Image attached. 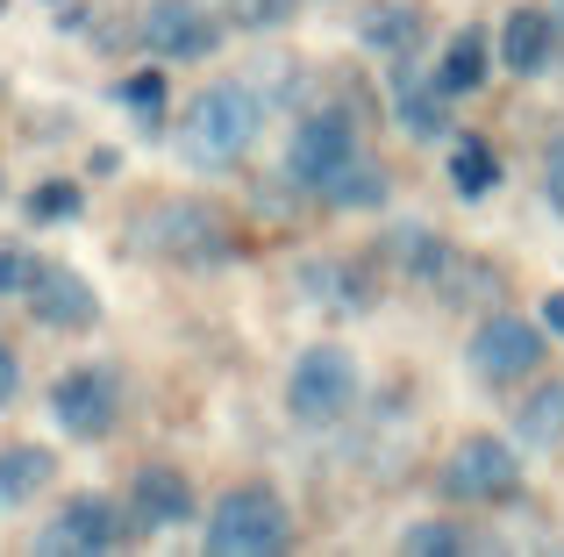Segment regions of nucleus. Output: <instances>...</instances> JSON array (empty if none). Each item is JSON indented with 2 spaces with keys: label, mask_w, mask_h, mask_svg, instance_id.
<instances>
[{
  "label": "nucleus",
  "mask_w": 564,
  "mask_h": 557,
  "mask_svg": "<svg viewBox=\"0 0 564 557\" xmlns=\"http://www.w3.org/2000/svg\"><path fill=\"white\" fill-rule=\"evenodd\" d=\"M293 536V515L272 487H229L207 515V550L215 557H264Z\"/></svg>",
  "instance_id": "2"
},
{
  "label": "nucleus",
  "mask_w": 564,
  "mask_h": 557,
  "mask_svg": "<svg viewBox=\"0 0 564 557\" xmlns=\"http://www.w3.org/2000/svg\"><path fill=\"white\" fill-rule=\"evenodd\" d=\"M557 8H564V0H557Z\"/></svg>",
  "instance_id": "31"
},
{
  "label": "nucleus",
  "mask_w": 564,
  "mask_h": 557,
  "mask_svg": "<svg viewBox=\"0 0 564 557\" xmlns=\"http://www.w3.org/2000/svg\"><path fill=\"white\" fill-rule=\"evenodd\" d=\"M514 487H522V458L500 436H465L451 450V465H443V493L451 501H508Z\"/></svg>",
  "instance_id": "5"
},
{
  "label": "nucleus",
  "mask_w": 564,
  "mask_h": 557,
  "mask_svg": "<svg viewBox=\"0 0 564 557\" xmlns=\"http://www.w3.org/2000/svg\"><path fill=\"white\" fill-rule=\"evenodd\" d=\"M51 450L43 444H14V450H0V507H22V501H36L43 487H51Z\"/></svg>",
  "instance_id": "15"
},
{
  "label": "nucleus",
  "mask_w": 564,
  "mask_h": 557,
  "mask_svg": "<svg viewBox=\"0 0 564 557\" xmlns=\"http://www.w3.org/2000/svg\"><path fill=\"white\" fill-rule=\"evenodd\" d=\"M293 8L301 0H229L236 29H279V22H293Z\"/></svg>",
  "instance_id": "23"
},
{
  "label": "nucleus",
  "mask_w": 564,
  "mask_h": 557,
  "mask_svg": "<svg viewBox=\"0 0 564 557\" xmlns=\"http://www.w3.org/2000/svg\"><path fill=\"white\" fill-rule=\"evenodd\" d=\"M158 94H165V86H158V72H143V79H129V100H137L143 114H158Z\"/></svg>",
  "instance_id": "27"
},
{
  "label": "nucleus",
  "mask_w": 564,
  "mask_h": 557,
  "mask_svg": "<svg viewBox=\"0 0 564 557\" xmlns=\"http://www.w3.org/2000/svg\"><path fill=\"white\" fill-rule=\"evenodd\" d=\"M143 43H151L158 57H172V65H186V57L215 51L221 29L200 0H151V8H143Z\"/></svg>",
  "instance_id": "8"
},
{
  "label": "nucleus",
  "mask_w": 564,
  "mask_h": 557,
  "mask_svg": "<svg viewBox=\"0 0 564 557\" xmlns=\"http://www.w3.org/2000/svg\"><path fill=\"white\" fill-rule=\"evenodd\" d=\"M358 157V129H350V114H336V108H322V114H307L301 129H293V151H286V172H293V186H329L336 172Z\"/></svg>",
  "instance_id": "7"
},
{
  "label": "nucleus",
  "mask_w": 564,
  "mask_h": 557,
  "mask_svg": "<svg viewBox=\"0 0 564 557\" xmlns=\"http://www.w3.org/2000/svg\"><path fill=\"white\" fill-rule=\"evenodd\" d=\"M543 329L564 336V293H543Z\"/></svg>",
  "instance_id": "29"
},
{
  "label": "nucleus",
  "mask_w": 564,
  "mask_h": 557,
  "mask_svg": "<svg viewBox=\"0 0 564 557\" xmlns=\"http://www.w3.org/2000/svg\"><path fill=\"white\" fill-rule=\"evenodd\" d=\"M494 179H500L494 143H486V136H457V143H451V186H457L465 200H479V194H494Z\"/></svg>",
  "instance_id": "17"
},
{
  "label": "nucleus",
  "mask_w": 564,
  "mask_h": 557,
  "mask_svg": "<svg viewBox=\"0 0 564 557\" xmlns=\"http://www.w3.org/2000/svg\"><path fill=\"white\" fill-rule=\"evenodd\" d=\"M14 386H22V364H14V358H8V343H0V407L14 401Z\"/></svg>",
  "instance_id": "28"
},
{
  "label": "nucleus",
  "mask_w": 564,
  "mask_h": 557,
  "mask_svg": "<svg viewBox=\"0 0 564 557\" xmlns=\"http://www.w3.org/2000/svg\"><path fill=\"white\" fill-rule=\"evenodd\" d=\"M51 415L65 436H79V444H100V436L122 422V379L108 372V364H79V372H65L51 386Z\"/></svg>",
  "instance_id": "4"
},
{
  "label": "nucleus",
  "mask_w": 564,
  "mask_h": 557,
  "mask_svg": "<svg viewBox=\"0 0 564 557\" xmlns=\"http://www.w3.org/2000/svg\"><path fill=\"white\" fill-rule=\"evenodd\" d=\"M414 36H422V14L400 8V0H379V8L365 14V43H372V51L408 57V43H414Z\"/></svg>",
  "instance_id": "20"
},
{
  "label": "nucleus",
  "mask_w": 564,
  "mask_h": 557,
  "mask_svg": "<svg viewBox=\"0 0 564 557\" xmlns=\"http://www.w3.org/2000/svg\"><path fill=\"white\" fill-rule=\"evenodd\" d=\"M29 278H36V258L0 251V293H29Z\"/></svg>",
  "instance_id": "26"
},
{
  "label": "nucleus",
  "mask_w": 564,
  "mask_h": 557,
  "mask_svg": "<svg viewBox=\"0 0 564 557\" xmlns=\"http://www.w3.org/2000/svg\"><path fill=\"white\" fill-rule=\"evenodd\" d=\"M0 8H8V0H0Z\"/></svg>",
  "instance_id": "30"
},
{
  "label": "nucleus",
  "mask_w": 564,
  "mask_h": 557,
  "mask_svg": "<svg viewBox=\"0 0 564 557\" xmlns=\"http://www.w3.org/2000/svg\"><path fill=\"white\" fill-rule=\"evenodd\" d=\"M350 401H358V364H350V350L315 343V350L293 358V379H286L293 422H336V415H350Z\"/></svg>",
  "instance_id": "3"
},
{
  "label": "nucleus",
  "mask_w": 564,
  "mask_h": 557,
  "mask_svg": "<svg viewBox=\"0 0 564 557\" xmlns=\"http://www.w3.org/2000/svg\"><path fill=\"white\" fill-rule=\"evenodd\" d=\"M258 122H264L258 94H250V86H236V79H215L207 94H193V108L180 114V151H186V165H200V172L236 165V157L258 143Z\"/></svg>",
  "instance_id": "1"
},
{
  "label": "nucleus",
  "mask_w": 564,
  "mask_h": 557,
  "mask_svg": "<svg viewBox=\"0 0 564 557\" xmlns=\"http://www.w3.org/2000/svg\"><path fill=\"white\" fill-rule=\"evenodd\" d=\"M322 200H336V208H379V200H386V172L350 157V165L336 172L329 186H322Z\"/></svg>",
  "instance_id": "21"
},
{
  "label": "nucleus",
  "mask_w": 564,
  "mask_h": 557,
  "mask_svg": "<svg viewBox=\"0 0 564 557\" xmlns=\"http://www.w3.org/2000/svg\"><path fill=\"white\" fill-rule=\"evenodd\" d=\"M115 544H122V507L100 493H72L65 515L36 536V550H115Z\"/></svg>",
  "instance_id": "11"
},
{
  "label": "nucleus",
  "mask_w": 564,
  "mask_h": 557,
  "mask_svg": "<svg viewBox=\"0 0 564 557\" xmlns=\"http://www.w3.org/2000/svg\"><path fill=\"white\" fill-rule=\"evenodd\" d=\"M551 43H557V22L543 8H514L508 22H500V65L522 72V79H536V72H551Z\"/></svg>",
  "instance_id": "12"
},
{
  "label": "nucleus",
  "mask_w": 564,
  "mask_h": 557,
  "mask_svg": "<svg viewBox=\"0 0 564 557\" xmlns=\"http://www.w3.org/2000/svg\"><path fill=\"white\" fill-rule=\"evenodd\" d=\"M486 72H494V57H486V36H479V29H457L451 51H443L436 86H443V94H479Z\"/></svg>",
  "instance_id": "16"
},
{
  "label": "nucleus",
  "mask_w": 564,
  "mask_h": 557,
  "mask_svg": "<svg viewBox=\"0 0 564 557\" xmlns=\"http://www.w3.org/2000/svg\"><path fill=\"white\" fill-rule=\"evenodd\" d=\"M129 522L137 529H180L193 522V487L180 465H137V479H129Z\"/></svg>",
  "instance_id": "10"
},
{
  "label": "nucleus",
  "mask_w": 564,
  "mask_h": 557,
  "mask_svg": "<svg viewBox=\"0 0 564 557\" xmlns=\"http://www.w3.org/2000/svg\"><path fill=\"white\" fill-rule=\"evenodd\" d=\"M393 265L414 272V278H443V265H451V243L436 237V229H393Z\"/></svg>",
  "instance_id": "19"
},
{
  "label": "nucleus",
  "mask_w": 564,
  "mask_h": 557,
  "mask_svg": "<svg viewBox=\"0 0 564 557\" xmlns=\"http://www.w3.org/2000/svg\"><path fill=\"white\" fill-rule=\"evenodd\" d=\"M29 215H36V222H57V215H79V186H36V194H29Z\"/></svg>",
  "instance_id": "24"
},
{
  "label": "nucleus",
  "mask_w": 564,
  "mask_h": 557,
  "mask_svg": "<svg viewBox=\"0 0 564 557\" xmlns=\"http://www.w3.org/2000/svg\"><path fill=\"white\" fill-rule=\"evenodd\" d=\"M543 194H551V208L564 215V129L551 136V151H543Z\"/></svg>",
  "instance_id": "25"
},
{
  "label": "nucleus",
  "mask_w": 564,
  "mask_h": 557,
  "mask_svg": "<svg viewBox=\"0 0 564 557\" xmlns=\"http://www.w3.org/2000/svg\"><path fill=\"white\" fill-rule=\"evenodd\" d=\"M514 436H522L529 450H551L557 436H564V386H543V393H529V401L514 407Z\"/></svg>",
  "instance_id": "18"
},
{
  "label": "nucleus",
  "mask_w": 564,
  "mask_h": 557,
  "mask_svg": "<svg viewBox=\"0 0 564 557\" xmlns=\"http://www.w3.org/2000/svg\"><path fill=\"white\" fill-rule=\"evenodd\" d=\"M400 550L408 557H451V550H465V529H457V522H414V529L400 536Z\"/></svg>",
  "instance_id": "22"
},
{
  "label": "nucleus",
  "mask_w": 564,
  "mask_h": 557,
  "mask_svg": "<svg viewBox=\"0 0 564 557\" xmlns=\"http://www.w3.org/2000/svg\"><path fill=\"white\" fill-rule=\"evenodd\" d=\"M158 229H165V251L200 258V265L229 251V243H221V237H229V229H221V215L200 208V200H180V208H165V215H158Z\"/></svg>",
  "instance_id": "14"
},
{
  "label": "nucleus",
  "mask_w": 564,
  "mask_h": 557,
  "mask_svg": "<svg viewBox=\"0 0 564 557\" xmlns=\"http://www.w3.org/2000/svg\"><path fill=\"white\" fill-rule=\"evenodd\" d=\"M29 315L43 321V329H94L100 321V301H94V286H86L79 272H65V265H36V278H29Z\"/></svg>",
  "instance_id": "9"
},
{
  "label": "nucleus",
  "mask_w": 564,
  "mask_h": 557,
  "mask_svg": "<svg viewBox=\"0 0 564 557\" xmlns=\"http://www.w3.org/2000/svg\"><path fill=\"white\" fill-rule=\"evenodd\" d=\"M465 358H471V372H479V379L514 386V379H529L543 364V329H536V321H522V315H486Z\"/></svg>",
  "instance_id": "6"
},
{
  "label": "nucleus",
  "mask_w": 564,
  "mask_h": 557,
  "mask_svg": "<svg viewBox=\"0 0 564 557\" xmlns=\"http://www.w3.org/2000/svg\"><path fill=\"white\" fill-rule=\"evenodd\" d=\"M443 86H422V72L400 57L393 65V108H400V129L408 136H451V108H443Z\"/></svg>",
  "instance_id": "13"
}]
</instances>
